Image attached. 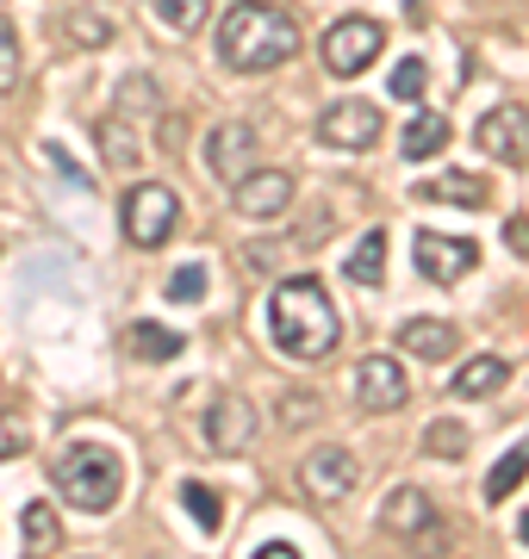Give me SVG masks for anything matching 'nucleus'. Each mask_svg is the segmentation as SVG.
<instances>
[{
    "instance_id": "obj_16",
    "label": "nucleus",
    "mask_w": 529,
    "mask_h": 559,
    "mask_svg": "<svg viewBox=\"0 0 529 559\" xmlns=\"http://www.w3.org/2000/svg\"><path fill=\"white\" fill-rule=\"evenodd\" d=\"M418 200H448V205H486V180L468 168H443L418 187Z\"/></svg>"
},
{
    "instance_id": "obj_17",
    "label": "nucleus",
    "mask_w": 529,
    "mask_h": 559,
    "mask_svg": "<svg viewBox=\"0 0 529 559\" xmlns=\"http://www.w3.org/2000/svg\"><path fill=\"white\" fill-rule=\"evenodd\" d=\"M505 380H510V367H505L498 355H473L468 367L448 380V392H455V399H492V392H498Z\"/></svg>"
},
{
    "instance_id": "obj_11",
    "label": "nucleus",
    "mask_w": 529,
    "mask_h": 559,
    "mask_svg": "<svg viewBox=\"0 0 529 559\" xmlns=\"http://www.w3.org/2000/svg\"><path fill=\"white\" fill-rule=\"evenodd\" d=\"M318 138H325L330 150H374V143H380V112L367 100H337V106H325Z\"/></svg>"
},
{
    "instance_id": "obj_4",
    "label": "nucleus",
    "mask_w": 529,
    "mask_h": 559,
    "mask_svg": "<svg viewBox=\"0 0 529 559\" xmlns=\"http://www.w3.org/2000/svg\"><path fill=\"white\" fill-rule=\"evenodd\" d=\"M119 224H125V237L138 242V249H163V242L181 230V200H175V187H163V180L131 187V193L119 200Z\"/></svg>"
},
{
    "instance_id": "obj_28",
    "label": "nucleus",
    "mask_w": 529,
    "mask_h": 559,
    "mask_svg": "<svg viewBox=\"0 0 529 559\" xmlns=\"http://www.w3.org/2000/svg\"><path fill=\"white\" fill-rule=\"evenodd\" d=\"M20 75H25V57H20V32L0 20V94H13L20 87Z\"/></svg>"
},
{
    "instance_id": "obj_23",
    "label": "nucleus",
    "mask_w": 529,
    "mask_h": 559,
    "mask_svg": "<svg viewBox=\"0 0 529 559\" xmlns=\"http://www.w3.org/2000/svg\"><path fill=\"white\" fill-rule=\"evenodd\" d=\"M69 38L82 44V50H101V44H113V20H106L101 7H75L69 13Z\"/></svg>"
},
{
    "instance_id": "obj_10",
    "label": "nucleus",
    "mask_w": 529,
    "mask_h": 559,
    "mask_svg": "<svg viewBox=\"0 0 529 559\" xmlns=\"http://www.w3.org/2000/svg\"><path fill=\"white\" fill-rule=\"evenodd\" d=\"M200 436L212 454H244L249 441H256V411H249V399H212L200 417Z\"/></svg>"
},
{
    "instance_id": "obj_26",
    "label": "nucleus",
    "mask_w": 529,
    "mask_h": 559,
    "mask_svg": "<svg viewBox=\"0 0 529 559\" xmlns=\"http://www.w3.org/2000/svg\"><path fill=\"white\" fill-rule=\"evenodd\" d=\"M424 87H430V69H424L418 57H405V62L387 75V94H392V100H424Z\"/></svg>"
},
{
    "instance_id": "obj_30",
    "label": "nucleus",
    "mask_w": 529,
    "mask_h": 559,
    "mask_svg": "<svg viewBox=\"0 0 529 559\" xmlns=\"http://www.w3.org/2000/svg\"><path fill=\"white\" fill-rule=\"evenodd\" d=\"M163 293H168L175 305H187V299H205V267H200V261H187V267H175Z\"/></svg>"
},
{
    "instance_id": "obj_36",
    "label": "nucleus",
    "mask_w": 529,
    "mask_h": 559,
    "mask_svg": "<svg viewBox=\"0 0 529 559\" xmlns=\"http://www.w3.org/2000/svg\"><path fill=\"white\" fill-rule=\"evenodd\" d=\"M256 559H299L286 540H268V547H256Z\"/></svg>"
},
{
    "instance_id": "obj_31",
    "label": "nucleus",
    "mask_w": 529,
    "mask_h": 559,
    "mask_svg": "<svg viewBox=\"0 0 529 559\" xmlns=\"http://www.w3.org/2000/svg\"><path fill=\"white\" fill-rule=\"evenodd\" d=\"M25 448H32V436H25L20 417H0V460H20Z\"/></svg>"
},
{
    "instance_id": "obj_15",
    "label": "nucleus",
    "mask_w": 529,
    "mask_h": 559,
    "mask_svg": "<svg viewBox=\"0 0 529 559\" xmlns=\"http://www.w3.org/2000/svg\"><path fill=\"white\" fill-rule=\"evenodd\" d=\"M399 348H405V355H424V360H448V355H455V323H443V318H405V323H399Z\"/></svg>"
},
{
    "instance_id": "obj_13",
    "label": "nucleus",
    "mask_w": 529,
    "mask_h": 559,
    "mask_svg": "<svg viewBox=\"0 0 529 559\" xmlns=\"http://www.w3.org/2000/svg\"><path fill=\"white\" fill-rule=\"evenodd\" d=\"M355 399H362V411H399V404L411 399L405 367L392 355H367L362 367H355Z\"/></svg>"
},
{
    "instance_id": "obj_35",
    "label": "nucleus",
    "mask_w": 529,
    "mask_h": 559,
    "mask_svg": "<svg viewBox=\"0 0 529 559\" xmlns=\"http://www.w3.org/2000/svg\"><path fill=\"white\" fill-rule=\"evenodd\" d=\"M505 242L517 249V255H529V224H524V218H510V224H505Z\"/></svg>"
},
{
    "instance_id": "obj_29",
    "label": "nucleus",
    "mask_w": 529,
    "mask_h": 559,
    "mask_svg": "<svg viewBox=\"0 0 529 559\" xmlns=\"http://www.w3.org/2000/svg\"><path fill=\"white\" fill-rule=\"evenodd\" d=\"M424 448L430 454H443V460H461L468 454V429H461V423H430V436H424Z\"/></svg>"
},
{
    "instance_id": "obj_1",
    "label": "nucleus",
    "mask_w": 529,
    "mask_h": 559,
    "mask_svg": "<svg viewBox=\"0 0 529 559\" xmlns=\"http://www.w3.org/2000/svg\"><path fill=\"white\" fill-rule=\"evenodd\" d=\"M268 336H274V348L286 360H325L337 348V336H343V323H337V305H330L325 286L311 274H299V280L274 286V299H268Z\"/></svg>"
},
{
    "instance_id": "obj_19",
    "label": "nucleus",
    "mask_w": 529,
    "mask_h": 559,
    "mask_svg": "<svg viewBox=\"0 0 529 559\" xmlns=\"http://www.w3.org/2000/svg\"><path fill=\"white\" fill-rule=\"evenodd\" d=\"M343 267H349V280H355V286H380V274H387V230H367Z\"/></svg>"
},
{
    "instance_id": "obj_22",
    "label": "nucleus",
    "mask_w": 529,
    "mask_h": 559,
    "mask_svg": "<svg viewBox=\"0 0 529 559\" xmlns=\"http://www.w3.org/2000/svg\"><path fill=\"white\" fill-rule=\"evenodd\" d=\"M131 355L175 360V355H181V336H175V330H163V323H131Z\"/></svg>"
},
{
    "instance_id": "obj_6",
    "label": "nucleus",
    "mask_w": 529,
    "mask_h": 559,
    "mask_svg": "<svg viewBox=\"0 0 529 559\" xmlns=\"http://www.w3.org/2000/svg\"><path fill=\"white\" fill-rule=\"evenodd\" d=\"M380 528L399 535V540H436L443 516H436L430 491H418V485H392L387 498H380Z\"/></svg>"
},
{
    "instance_id": "obj_2",
    "label": "nucleus",
    "mask_w": 529,
    "mask_h": 559,
    "mask_svg": "<svg viewBox=\"0 0 529 559\" xmlns=\"http://www.w3.org/2000/svg\"><path fill=\"white\" fill-rule=\"evenodd\" d=\"M219 57L244 75H268L281 62L299 57V25L286 20L281 7H262V0H237L219 20Z\"/></svg>"
},
{
    "instance_id": "obj_21",
    "label": "nucleus",
    "mask_w": 529,
    "mask_h": 559,
    "mask_svg": "<svg viewBox=\"0 0 529 559\" xmlns=\"http://www.w3.org/2000/svg\"><path fill=\"white\" fill-rule=\"evenodd\" d=\"M524 479H529V448H510V454L486 473V503H505Z\"/></svg>"
},
{
    "instance_id": "obj_34",
    "label": "nucleus",
    "mask_w": 529,
    "mask_h": 559,
    "mask_svg": "<svg viewBox=\"0 0 529 559\" xmlns=\"http://www.w3.org/2000/svg\"><path fill=\"white\" fill-rule=\"evenodd\" d=\"M44 156H50V168H62V180H69V187H87V175H82V168H75V156H69L62 143H50Z\"/></svg>"
},
{
    "instance_id": "obj_9",
    "label": "nucleus",
    "mask_w": 529,
    "mask_h": 559,
    "mask_svg": "<svg viewBox=\"0 0 529 559\" xmlns=\"http://www.w3.org/2000/svg\"><path fill=\"white\" fill-rule=\"evenodd\" d=\"M231 200L244 218H281L293 205V175L286 168H249V175L231 180Z\"/></svg>"
},
{
    "instance_id": "obj_8",
    "label": "nucleus",
    "mask_w": 529,
    "mask_h": 559,
    "mask_svg": "<svg viewBox=\"0 0 529 559\" xmlns=\"http://www.w3.org/2000/svg\"><path fill=\"white\" fill-rule=\"evenodd\" d=\"M256 124L249 119H219L212 124V138H205V168L219 180H237V175H249L256 168Z\"/></svg>"
},
{
    "instance_id": "obj_3",
    "label": "nucleus",
    "mask_w": 529,
    "mask_h": 559,
    "mask_svg": "<svg viewBox=\"0 0 529 559\" xmlns=\"http://www.w3.org/2000/svg\"><path fill=\"white\" fill-rule=\"evenodd\" d=\"M50 479H57V491L75 510H87V516H101V510H113L125 491V466L113 448H94V441H82V448H69V454L50 466Z\"/></svg>"
},
{
    "instance_id": "obj_20",
    "label": "nucleus",
    "mask_w": 529,
    "mask_h": 559,
    "mask_svg": "<svg viewBox=\"0 0 529 559\" xmlns=\"http://www.w3.org/2000/svg\"><path fill=\"white\" fill-rule=\"evenodd\" d=\"M20 528H25V554H32V559L50 554V547L62 540V522H57V510H50V503H25Z\"/></svg>"
},
{
    "instance_id": "obj_37",
    "label": "nucleus",
    "mask_w": 529,
    "mask_h": 559,
    "mask_svg": "<svg viewBox=\"0 0 529 559\" xmlns=\"http://www.w3.org/2000/svg\"><path fill=\"white\" fill-rule=\"evenodd\" d=\"M517 540H529V516H524V522H517Z\"/></svg>"
},
{
    "instance_id": "obj_24",
    "label": "nucleus",
    "mask_w": 529,
    "mask_h": 559,
    "mask_svg": "<svg viewBox=\"0 0 529 559\" xmlns=\"http://www.w3.org/2000/svg\"><path fill=\"white\" fill-rule=\"evenodd\" d=\"M181 503H187V516L200 522L205 535H219L224 503H219V491H212V485H193V479H187V485H181Z\"/></svg>"
},
{
    "instance_id": "obj_5",
    "label": "nucleus",
    "mask_w": 529,
    "mask_h": 559,
    "mask_svg": "<svg viewBox=\"0 0 529 559\" xmlns=\"http://www.w3.org/2000/svg\"><path fill=\"white\" fill-rule=\"evenodd\" d=\"M380 44H387V32H380V20H367V13H349V20H337L325 32V69L337 81L362 75L367 62L380 57Z\"/></svg>"
},
{
    "instance_id": "obj_32",
    "label": "nucleus",
    "mask_w": 529,
    "mask_h": 559,
    "mask_svg": "<svg viewBox=\"0 0 529 559\" xmlns=\"http://www.w3.org/2000/svg\"><path fill=\"white\" fill-rule=\"evenodd\" d=\"M119 106H143V112H150V106H156V81L150 75H131L119 87Z\"/></svg>"
},
{
    "instance_id": "obj_27",
    "label": "nucleus",
    "mask_w": 529,
    "mask_h": 559,
    "mask_svg": "<svg viewBox=\"0 0 529 559\" xmlns=\"http://www.w3.org/2000/svg\"><path fill=\"white\" fill-rule=\"evenodd\" d=\"M101 143H106V162L113 168H138V143H131L125 119H101Z\"/></svg>"
},
{
    "instance_id": "obj_7",
    "label": "nucleus",
    "mask_w": 529,
    "mask_h": 559,
    "mask_svg": "<svg viewBox=\"0 0 529 559\" xmlns=\"http://www.w3.org/2000/svg\"><path fill=\"white\" fill-rule=\"evenodd\" d=\"M473 143H480L492 162L524 168V162H529V112H524V106H492L486 119L473 124Z\"/></svg>"
},
{
    "instance_id": "obj_33",
    "label": "nucleus",
    "mask_w": 529,
    "mask_h": 559,
    "mask_svg": "<svg viewBox=\"0 0 529 559\" xmlns=\"http://www.w3.org/2000/svg\"><path fill=\"white\" fill-rule=\"evenodd\" d=\"M281 417H286V423H318V399H311V392H286V399H281Z\"/></svg>"
},
{
    "instance_id": "obj_14",
    "label": "nucleus",
    "mask_w": 529,
    "mask_h": 559,
    "mask_svg": "<svg viewBox=\"0 0 529 559\" xmlns=\"http://www.w3.org/2000/svg\"><path fill=\"white\" fill-rule=\"evenodd\" d=\"M411 255H418V274L424 280H461L480 261V249H473L468 237H436V230H418V242H411Z\"/></svg>"
},
{
    "instance_id": "obj_18",
    "label": "nucleus",
    "mask_w": 529,
    "mask_h": 559,
    "mask_svg": "<svg viewBox=\"0 0 529 559\" xmlns=\"http://www.w3.org/2000/svg\"><path fill=\"white\" fill-rule=\"evenodd\" d=\"M443 143H448V119H443V112H418V119L405 124L399 150H405V162H424V156H436Z\"/></svg>"
},
{
    "instance_id": "obj_25",
    "label": "nucleus",
    "mask_w": 529,
    "mask_h": 559,
    "mask_svg": "<svg viewBox=\"0 0 529 559\" xmlns=\"http://www.w3.org/2000/svg\"><path fill=\"white\" fill-rule=\"evenodd\" d=\"M150 13H156L168 32H200L205 25V0H150Z\"/></svg>"
},
{
    "instance_id": "obj_12",
    "label": "nucleus",
    "mask_w": 529,
    "mask_h": 559,
    "mask_svg": "<svg viewBox=\"0 0 529 559\" xmlns=\"http://www.w3.org/2000/svg\"><path fill=\"white\" fill-rule=\"evenodd\" d=\"M355 479H362V466H355L349 448H318V454L299 466V485H306L318 503H343L349 491H355Z\"/></svg>"
}]
</instances>
